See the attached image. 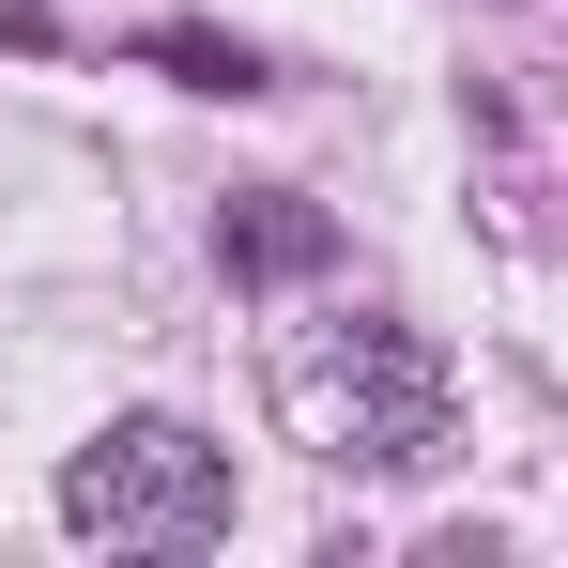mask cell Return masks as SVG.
<instances>
[{"instance_id":"1","label":"cell","mask_w":568,"mask_h":568,"mask_svg":"<svg viewBox=\"0 0 568 568\" xmlns=\"http://www.w3.org/2000/svg\"><path fill=\"white\" fill-rule=\"evenodd\" d=\"M292 415H307L323 462L415 476L430 446H446V354H430L415 323H338V338L292 354Z\"/></svg>"},{"instance_id":"2","label":"cell","mask_w":568,"mask_h":568,"mask_svg":"<svg viewBox=\"0 0 568 568\" xmlns=\"http://www.w3.org/2000/svg\"><path fill=\"white\" fill-rule=\"evenodd\" d=\"M62 523L108 554H200L231 538V446H200L185 415H123L62 462Z\"/></svg>"},{"instance_id":"3","label":"cell","mask_w":568,"mask_h":568,"mask_svg":"<svg viewBox=\"0 0 568 568\" xmlns=\"http://www.w3.org/2000/svg\"><path fill=\"white\" fill-rule=\"evenodd\" d=\"M215 262H231V277H307V262H323V215H307V200H231V215H215Z\"/></svg>"},{"instance_id":"4","label":"cell","mask_w":568,"mask_h":568,"mask_svg":"<svg viewBox=\"0 0 568 568\" xmlns=\"http://www.w3.org/2000/svg\"><path fill=\"white\" fill-rule=\"evenodd\" d=\"M154 62H170L185 93H262V62H246L231 31H154Z\"/></svg>"}]
</instances>
